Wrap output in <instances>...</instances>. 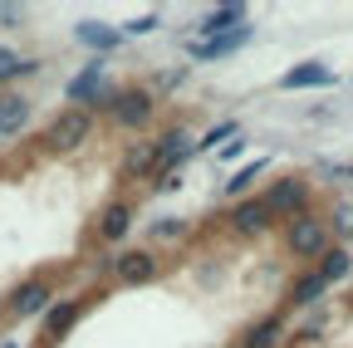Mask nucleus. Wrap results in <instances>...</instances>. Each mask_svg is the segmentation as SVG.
Returning <instances> with one entry per match:
<instances>
[{"label": "nucleus", "mask_w": 353, "mask_h": 348, "mask_svg": "<svg viewBox=\"0 0 353 348\" xmlns=\"http://www.w3.org/2000/svg\"><path fill=\"white\" fill-rule=\"evenodd\" d=\"M99 108L118 127H128V133H143V127L157 118V99H152V89H143V83H108V94L99 99Z\"/></svg>", "instance_id": "1"}, {"label": "nucleus", "mask_w": 353, "mask_h": 348, "mask_svg": "<svg viewBox=\"0 0 353 348\" xmlns=\"http://www.w3.org/2000/svg\"><path fill=\"white\" fill-rule=\"evenodd\" d=\"M285 245H290V255H299V260H324V250L334 245V231H329L324 216L299 211V216H290V221H285Z\"/></svg>", "instance_id": "2"}, {"label": "nucleus", "mask_w": 353, "mask_h": 348, "mask_svg": "<svg viewBox=\"0 0 353 348\" xmlns=\"http://www.w3.org/2000/svg\"><path fill=\"white\" fill-rule=\"evenodd\" d=\"M103 94H108V59H88V64H83L79 74H69V83H64V103H69V108H88V113H94Z\"/></svg>", "instance_id": "3"}, {"label": "nucleus", "mask_w": 353, "mask_h": 348, "mask_svg": "<svg viewBox=\"0 0 353 348\" xmlns=\"http://www.w3.org/2000/svg\"><path fill=\"white\" fill-rule=\"evenodd\" d=\"M108 270H113V280L123 285V289H138V285H152L157 280V255L148 250V245H132V250H118L113 260H108Z\"/></svg>", "instance_id": "4"}, {"label": "nucleus", "mask_w": 353, "mask_h": 348, "mask_svg": "<svg viewBox=\"0 0 353 348\" xmlns=\"http://www.w3.org/2000/svg\"><path fill=\"white\" fill-rule=\"evenodd\" d=\"M192 152H196V138L187 133V127H167V133L152 143V182L157 177H172V172L182 167Z\"/></svg>", "instance_id": "5"}, {"label": "nucleus", "mask_w": 353, "mask_h": 348, "mask_svg": "<svg viewBox=\"0 0 353 348\" xmlns=\"http://www.w3.org/2000/svg\"><path fill=\"white\" fill-rule=\"evenodd\" d=\"M88 133H94V113L88 108H64L50 127H44V143H50L54 152H69V147L88 143Z\"/></svg>", "instance_id": "6"}, {"label": "nucleus", "mask_w": 353, "mask_h": 348, "mask_svg": "<svg viewBox=\"0 0 353 348\" xmlns=\"http://www.w3.org/2000/svg\"><path fill=\"white\" fill-rule=\"evenodd\" d=\"M265 206L275 211V221H290V216L309 211V182H304V177H280V182H270Z\"/></svg>", "instance_id": "7"}, {"label": "nucleus", "mask_w": 353, "mask_h": 348, "mask_svg": "<svg viewBox=\"0 0 353 348\" xmlns=\"http://www.w3.org/2000/svg\"><path fill=\"white\" fill-rule=\"evenodd\" d=\"M250 39H255V25H241V30H231V34H216V39H187V54H192L196 64H216V59L245 50Z\"/></svg>", "instance_id": "8"}, {"label": "nucleus", "mask_w": 353, "mask_h": 348, "mask_svg": "<svg viewBox=\"0 0 353 348\" xmlns=\"http://www.w3.org/2000/svg\"><path fill=\"white\" fill-rule=\"evenodd\" d=\"M226 221H231V231H236V236H265V231L275 226V211L265 206V196H245V201H236V206H231Z\"/></svg>", "instance_id": "9"}, {"label": "nucleus", "mask_w": 353, "mask_h": 348, "mask_svg": "<svg viewBox=\"0 0 353 348\" xmlns=\"http://www.w3.org/2000/svg\"><path fill=\"white\" fill-rule=\"evenodd\" d=\"M334 83H339V74H334L324 59H304V64H294V69L280 74V89H285V94H299V89H334Z\"/></svg>", "instance_id": "10"}, {"label": "nucleus", "mask_w": 353, "mask_h": 348, "mask_svg": "<svg viewBox=\"0 0 353 348\" xmlns=\"http://www.w3.org/2000/svg\"><path fill=\"white\" fill-rule=\"evenodd\" d=\"M50 299H54V289H50V280H25L15 294H10V304H6V314L10 319H30V314H50Z\"/></svg>", "instance_id": "11"}, {"label": "nucleus", "mask_w": 353, "mask_h": 348, "mask_svg": "<svg viewBox=\"0 0 353 348\" xmlns=\"http://www.w3.org/2000/svg\"><path fill=\"white\" fill-rule=\"evenodd\" d=\"M74 39L83 50H94V59H108L113 50H123V30H113V25H103V20H79L74 25Z\"/></svg>", "instance_id": "12"}, {"label": "nucleus", "mask_w": 353, "mask_h": 348, "mask_svg": "<svg viewBox=\"0 0 353 348\" xmlns=\"http://www.w3.org/2000/svg\"><path fill=\"white\" fill-rule=\"evenodd\" d=\"M245 6L241 0H231V6H216V10H206L201 20H196V34L192 39H216V34H231V30H241L245 25Z\"/></svg>", "instance_id": "13"}, {"label": "nucleus", "mask_w": 353, "mask_h": 348, "mask_svg": "<svg viewBox=\"0 0 353 348\" xmlns=\"http://www.w3.org/2000/svg\"><path fill=\"white\" fill-rule=\"evenodd\" d=\"M83 309H88V299H64V304H50V314H44V334H39V338H44V348H54V343H59V338L79 324V314H83Z\"/></svg>", "instance_id": "14"}, {"label": "nucleus", "mask_w": 353, "mask_h": 348, "mask_svg": "<svg viewBox=\"0 0 353 348\" xmlns=\"http://www.w3.org/2000/svg\"><path fill=\"white\" fill-rule=\"evenodd\" d=\"M30 118H34V103L25 99V94H0V143L6 138H15V133H25L30 127Z\"/></svg>", "instance_id": "15"}, {"label": "nucleus", "mask_w": 353, "mask_h": 348, "mask_svg": "<svg viewBox=\"0 0 353 348\" xmlns=\"http://www.w3.org/2000/svg\"><path fill=\"white\" fill-rule=\"evenodd\" d=\"M128 231H132V201H108V206L99 211V226H94V236H99L103 245H118Z\"/></svg>", "instance_id": "16"}, {"label": "nucleus", "mask_w": 353, "mask_h": 348, "mask_svg": "<svg viewBox=\"0 0 353 348\" xmlns=\"http://www.w3.org/2000/svg\"><path fill=\"white\" fill-rule=\"evenodd\" d=\"M314 275H319L324 285L348 280V275H353V250H348V245H329V250H324V260L314 265Z\"/></svg>", "instance_id": "17"}, {"label": "nucleus", "mask_w": 353, "mask_h": 348, "mask_svg": "<svg viewBox=\"0 0 353 348\" xmlns=\"http://www.w3.org/2000/svg\"><path fill=\"white\" fill-rule=\"evenodd\" d=\"M265 172H270V157H255V162H245L241 172H231L221 192H226L231 201H245V196H250V187H255V177H265Z\"/></svg>", "instance_id": "18"}, {"label": "nucleus", "mask_w": 353, "mask_h": 348, "mask_svg": "<svg viewBox=\"0 0 353 348\" xmlns=\"http://www.w3.org/2000/svg\"><path fill=\"white\" fill-rule=\"evenodd\" d=\"M280 338H285V319H280V314H270V319H260V324H250V329H245L241 348H280Z\"/></svg>", "instance_id": "19"}, {"label": "nucleus", "mask_w": 353, "mask_h": 348, "mask_svg": "<svg viewBox=\"0 0 353 348\" xmlns=\"http://www.w3.org/2000/svg\"><path fill=\"white\" fill-rule=\"evenodd\" d=\"M329 294V285L314 275V270H309V275H299L294 280V289H290V304H294V309H314V304Z\"/></svg>", "instance_id": "20"}, {"label": "nucleus", "mask_w": 353, "mask_h": 348, "mask_svg": "<svg viewBox=\"0 0 353 348\" xmlns=\"http://www.w3.org/2000/svg\"><path fill=\"white\" fill-rule=\"evenodd\" d=\"M231 138H241V123H231V118H226V123H216L211 133H201V138H196V152H221Z\"/></svg>", "instance_id": "21"}, {"label": "nucleus", "mask_w": 353, "mask_h": 348, "mask_svg": "<svg viewBox=\"0 0 353 348\" xmlns=\"http://www.w3.org/2000/svg\"><path fill=\"white\" fill-rule=\"evenodd\" d=\"M20 64H25V54L15 45H0V89L6 94H10V83H20Z\"/></svg>", "instance_id": "22"}, {"label": "nucleus", "mask_w": 353, "mask_h": 348, "mask_svg": "<svg viewBox=\"0 0 353 348\" xmlns=\"http://www.w3.org/2000/svg\"><path fill=\"white\" fill-rule=\"evenodd\" d=\"M182 231H187V221H182V216H162V221L152 226V240H176Z\"/></svg>", "instance_id": "23"}, {"label": "nucleus", "mask_w": 353, "mask_h": 348, "mask_svg": "<svg viewBox=\"0 0 353 348\" xmlns=\"http://www.w3.org/2000/svg\"><path fill=\"white\" fill-rule=\"evenodd\" d=\"M25 20H30L25 6H6V0H0V30H20Z\"/></svg>", "instance_id": "24"}, {"label": "nucleus", "mask_w": 353, "mask_h": 348, "mask_svg": "<svg viewBox=\"0 0 353 348\" xmlns=\"http://www.w3.org/2000/svg\"><path fill=\"white\" fill-rule=\"evenodd\" d=\"M157 25H162V15H138V20H128V30H123V34H152Z\"/></svg>", "instance_id": "25"}, {"label": "nucleus", "mask_w": 353, "mask_h": 348, "mask_svg": "<svg viewBox=\"0 0 353 348\" xmlns=\"http://www.w3.org/2000/svg\"><path fill=\"white\" fill-rule=\"evenodd\" d=\"M241 152H245V133H241V138H231V143H226V147H221L216 157H221V162H231V157H241Z\"/></svg>", "instance_id": "26"}, {"label": "nucleus", "mask_w": 353, "mask_h": 348, "mask_svg": "<svg viewBox=\"0 0 353 348\" xmlns=\"http://www.w3.org/2000/svg\"><path fill=\"white\" fill-rule=\"evenodd\" d=\"M334 226H339V231H353V206H339V216H334Z\"/></svg>", "instance_id": "27"}, {"label": "nucleus", "mask_w": 353, "mask_h": 348, "mask_svg": "<svg viewBox=\"0 0 353 348\" xmlns=\"http://www.w3.org/2000/svg\"><path fill=\"white\" fill-rule=\"evenodd\" d=\"M0 348H20V343H0Z\"/></svg>", "instance_id": "28"}, {"label": "nucleus", "mask_w": 353, "mask_h": 348, "mask_svg": "<svg viewBox=\"0 0 353 348\" xmlns=\"http://www.w3.org/2000/svg\"><path fill=\"white\" fill-rule=\"evenodd\" d=\"M39 348H44V343H39Z\"/></svg>", "instance_id": "29"}]
</instances>
